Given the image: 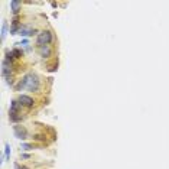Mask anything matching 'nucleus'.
Masks as SVG:
<instances>
[{"label": "nucleus", "instance_id": "39448f33", "mask_svg": "<svg viewBox=\"0 0 169 169\" xmlns=\"http://www.w3.org/2000/svg\"><path fill=\"white\" fill-rule=\"evenodd\" d=\"M13 135H15V137L20 139V140H26L28 139V130L20 124H15L13 126Z\"/></svg>", "mask_w": 169, "mask_h": 169}, {"label": "nucleus", "instance_id": "2eb2a0df", "mask_svg": "<svg viewBox=\"0 0 169 169\" xmlns=\"http://www.w3.org/2000/svg\"><path fill=\"white\" fill-rule=\"evenodd\" d=\"M20 156H22V159H31V158H32L29 153H22Z\"/></svg>", "mask_w": 169, "mask_h": 169}, {"label": "nucleus", "instance_id": "dca6fc26", "mask_svg": "<svg viewBox=\"0 0 169 169\" xmlns=\"http://www.w3.org/2000/svg\"><path fill=\"white\" fill-rule=\"evenodd\" d=\"M13 166H15V169H29V168H28V166H20L19 163H15Z\"/></svg>", "mask_w": 169, "mask_h": 169}, {"label": "nucleus", "instance_id": "ddd939ff", "mask_svg": "<svg viewBox=\"0 0 169 169\" xmlns=\"http://www.w3.org/2000/svg\"><path fill=\"white\" fill-rule=\"evenodd\" d=\"M13 51V55H15V58L19 59V58H22V55H23V52L20 51V49H12Z\"/></svg>", "mask_w": 169, "mask_h": 169}, {"label": "nucleus", "instance_id": "9b49d317", "mask_svg": "<svg viewBox=\"0 0 169 169\" xmlns=\"http://www.w3.org/2000/svg\"><path fill=\"white\" fill-rule=\"evenodd\" d=\"M20 148H22V150H32L35 148V145H32V143H22Z\"/></svg>", "mask_w": 169, "mask_h": 169}, {"label": "nucleus", "instance_id": "9d476101", "mask_svg": "<svg viewBox=\"0 0 169 169\" xmlns=\"http://www.w3.org/2000/svg\"><path fill=\"white\" fill-rule=\"evenodd\" d=\"M6 35H7V22L3 20V23H1V41H4Z\"/></svg>", "mask_w": 169, "mask_h": 169}, {"label": "nucleus", "instance_id": "7ed1b4c3", "mask_svg": "<svg viewBox=\"0 0 169 169\" xmlns=\"http://www.w3.org/2000/svg\"><path fill=\"white\" fill-rule=\"evenodd\" d=\"M52 41H53V34L51 31H42V32L38 34V38H36V43L39 46H46Z\"/></svg>", "mask_w": 169, "mask_h": 169}, {"label": "nucleus", "instance_id": "f03ea898", "mask_svg": "<svg viewBox=\"0 0 169 169\" xmlns=\"http://www.w3.org/2000/svg\"><path fill=\"white\" fill-rule=\"evenodd\" d=\"M20 107H22V104L17 101V100H12V101H10L9 118H10L12 123H16L19 120H22V116H20Z\"/></svg>", "mask_w": 169, "mask_h": 169}, {"label": "nucleus", "instance_id": "423d86ee", "mask_svg": "<svg viewBox=\"0 0 169 169\" xmlns=\"http://www.w3.org/2000/svg\"><path fill=\"white\" fill-rule=\"evenodd\" d=\"M34 34H36V29L31 28V26H22L17 35H20V36H31V35H34Z\"/></svg>", "mask_w": 169, "mask_h": 169}, {"label": "nucleus", "instance_id": "0eeeda50", "mask_svg": "<svg viewBox=\"0 0 169 169\" xmlns=\"http://www.w3.org/2000/svg\"><path fill=\"white\" fill-rule=\"evenodd\" d=\"M39 53H41L42 58H49L52 55V48L49 45H46V46H39Z\"/></svg>", "mask_w": 169, "mask_h": 169}, {"label": "nucleus", "instance_id": "f257e3e1", "mask_svg": "<svg viewBox=\"0 0 169 169\" xmlns=\"http://www.w3.org/2000/svg\"><path fill=\"white\" fill-rule=\"evenodd\" d=\"M16 91H22V90H28L29 93H36L39 91L41 88V80L39 77L34 74V72H29L26 74L22 80H19V83L15 85Z\"/></svg>", "mask_w": 169, "mask_h": 169}, {"label": "nucleus", "instance_id": "20e7f679", "mask_svg": "<svg viewBox=\"0 0 169 169\" xmlns=\"http://www.w3.org/2000/svg\"><path fill=\"white\" fill-rule=\"evenodd\" d=\"M17 101L22 104V107H26V108H32L35 106V100L28 94H20L17 97Z\"/></svg>", "mask_w": 169, "mask_h": 169}, {"label": "nucleus", "instance_id": "1a4fd4ad", "mask_svg": "<svg viewBox=\"0 0 169 169\" xmlns=\"http://www.w3.org/2000/svg\"><path fill=\"white\" fill-rule=\"evenodd\" d=\"M10 152H12V148H10V143H4V159L7 160L10 158Z\"/></svg>", "mask_w": 169, "mask_h": 169}, {"label": "nucleus", "instance_id": "f8f14e48", "mask_svg": "<svg viewBox=\"0 0 169 169\" xmlns=\"http://www.w3.org/2000/svg\"><path fill=\"white\" fill-rule=\"evenodd\" d=\"M34 140H38V142H45V140H46V136L36 133V135H34Z\"/></svg>", "mask_w": 169, "mask_h": 169}, {"label": "nucleus", "instance_id": "4468645a", "mask_svg": "<svg viewBox=\"0 0 169 169\" xmlns=\"http://www.w3.org/2000/svg\"><path fill=\"white\" fill-rule=\"evenodd\" d=\"M16 45H22V46H28V45H29V41H28V39H22V41H20L19 43H16Z\"/></svg>", "mask_w": 169, "mask_h": 169}, {"label": "nucleus", "instance_id": "6e6552de", "mask_svg": "<svg viewBox=\"0 0 169 169\" xmlns=\"http://www.w3.org/2000/svg\"><path fill=\"white\" fill-rule=\"evenodd\" d=\"M20 7H22V1H19V0H12V1H10V9H12L13 15H17V13H19Z\"/></svg>", "mask_w": 169, "mask_h": 169}]
</instances>
